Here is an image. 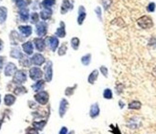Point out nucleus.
I'll return each instance as SVG.
<instances>
[{"label": "nucleus", "mask_w": 156, "mask_h": 134, "mask_svg": "<svg viewBox=\"0 0 156 134\" xmlns=\"http://www.w3.org/2000/svg\"><path fill=\"white\" fill-rule=\"evenodd\" d=\"M29 104H31L30 105V107L31 108H36V103H33V101H29V103H28Z\"/></svg>", "instance_id": "nucleus-46"}, {"label": "nucleus", "mask_w": 156, "mask_h": 134, "mask_svg": "<svg viewBox=\"0 0 156 134\" xmlns=\"http://www.w3.org/2000/svg\"><path fill=\"white\" fill-rule=\"evenodd\" d=\"M44 86H45V80H36V82L32 85V88H33V90H34L35 92L38 93L39 91H42Z\"/></svg>", "instance_id": "nucleus-20"}, {"label": "nucleus", "mask_w": 156, "mask_h": 134, "mask_svg": "<svg viewBox=\"0 0 156 134\" xmlns=\"http://www.w3.org/2000/svg\"><path fill=\"white\" fill-rule=\"evenodd\" d=\"M45 42H46V44L48 45V47L50 48L51 51L53 52H56L57 47H59V38H57V36H48V38H46V40H45Z\"/></svg>", "instance_id": "nucleus-6"}, {"label": "nucleus", "mask_w": 156, "mask_h": 134, "mask_svg": "<svg viewBox=\"0 0 156 134\" xmlns=\"http://www.w3.org/2000/svg\"><path fill=\"white\" fill-rule=\"evenodd\" d=\"M0 103H1V97H0Z\"/></svg>", "instance_id": "nucleus-52"}, {"label": "nucleus", "mask_w": 156, "mask_h": 134, "mask_svg": "<svg viewBox=\"0 0 156 134\" xmlns=\"http://www.w3.org/2000/svg\"><path fill=\"white\" fill-rule=\"evenodd\" d=\"M34 45L38 52H42L45 49L46 42H45V40L42 38H36L34 39Z\"/></svg>", "instance_id": "nucleus-14"}, {"label": "nucleus", "mask_w": 156, "mask_h": 134, "mask_svg": "<svg viewBox=\"0 0 156 134\" xmlns=\"http://www.w3.org/2000/svg\"><path fill=\"white\" fill-rule=\"evenodd\" d=\"M18 17L22 22H26L28 21L29 17H30V14H29V9L27 8H23V9H19L18 11Z\"/></svg>", "instance_id": "nucleus-19"}, {"label": "nucleus", "mask_w": 156, "mask_h": 134, "mask_svg": "<svg viewBox=\"0 0 156 134\" xmlns=\"http://www.w3.org/2000/svg\"><path fill=\"white\" fill-rule=\"evenodd\" d=\"M22 49L27 56H31L34 53V45L31 41H26L22 44Z\"/></svg>", "instance_id": "nucleus-17"}, {"label": "nucleus", "mask_w": 156, "mask_h": 134, "mask_svg": "<svg viewBox=\"0 0 156 134\" xmlns=\"http://www.w3.org/2000/svg\"><path fill=\"white\" fill-rule=\"evenodd\" d=\"M100 113H101V109L99 106V104L98 103H94L93 104H91L89 109V116L91 119H96L100 116Z\"/></svg>", "instance_id": "nucleus-10"}, {"label": "nucleus", "mask_w": 156, "mask_h": 134, "mask_svg": "<svg viewBox=\"0 0 156 134\" xmlns=\"http://www.w3.org/2000/svg\"><path fill=\"white\" fill-rule=\"evenodd\" d=\"M17 71V68H16V65L13 62H9L7 63V65L5 66V69H4V75L6 77H12L15 74V72Z\"/></svg>", "instance_id": "nucleus-11"}, {"label": "nucleus", "mask_w": 156, "mask_h": 134, "mask_svg": "<svg viewBox=\"0 0 156 134\" xmlns=\"http://www.w3.org/2000/svg\"><path fill=\"white\" fill-rule=\"evenodd\" d=\"M26 80H27V73L25 70H17L15 72V74L14 75V78H13L14 83L17 85H21Z\"/></svg>", "instance_id": "nucleus-2"}, {"label": "nucleus", "mask_w": 156, "mask_h": 134, "mask_svg": "<svg viewBox=\"0 0 156 134\" xmlns=\"http://www.w3.org/2000/svg\"><path fill=\"white\" fill-rule=\"evenodd\" d=\"M47 29L48 25L45 21H40L38 23H36V34L38 35L40 38H42L45 35L47 34Z\"/></svg>", "instance_id": "nucleus-5"}, {"label": "nucleus", "mask_w": 156, "mask_h": 134, "mask_svg": "<svg viewBox=\"0 0 156 134\" xmlns=\"http://www.w3.org/2000/svg\"><path fill=\"white\" fill-rule=\"evenodd\" d=\"M99 70H97V69H94V70L90 73V74L88 75V78H87V83L89 84H95L96 80H98V78H99Z\"/></svg>", "instance_id": "nucleus-16"}, {"label": "nucleus", "mask_w": 156, "mask_h": 134, "mask_svg": "<svg viewBox=\"0 0 156 134\" xmlns=\"http://www.w3.org/2000/svg\"><path fill=\"white\" fill-rule=\"evenodd\" d=\"M31 62H32V64H34V65L41 66L42 64L45 62V58H44V56L41 54L38 53V54L33 55L32 59H31Z\"/></svg>", "instance_id": "nucleus-13"}, {"label": "nucleus", "mask_w": 156, "mask_h": 134, "mask_svg": "<svg viewBox=\"0 0 156 134\" xmlns=\"http://www.w3.org/2000/svg\"><path fill=\"white\" fill-rule=\"evenodd\" d=\"M56 4V0H43L40 4V6L43 7V9H51Z\"/></svg>", "instance_id": "nucleus-31"}, {"label": "nucleus", "mask_w": 156, "mask_h": 134, "mask_svg": "<svg viewBox=\"0 0 156 134\" xmlns=\"http://www.w3.org/2000/svg\"><path fill=\"white\" fill-rule=\"evenodd\" d=\"M10 56H12V58H14V59H20L24 55L22 54L21 50H20L18 47H15V48H13V49L11 50V52H10Z\"/></svg>", "instance_id": "nucleus-23"}, {"label": "nucleus", "mask_w": 156, "mask_h": 134, "mask_svg": "<svg viewBox=\"0 0 156 134\" xmlns=\"http://www.w3.org/2000/svg\"><path fill=\"white\" fill-rule=\"evenodd\" d=\"M47 124V120H40V121H36V122H33V127H34L36 130H42L44 128V127Z\"/></svg>", "instance_id": "nucleus-25"}, {"label": "nucleus", "mask_w": 156, "mask_h": 134, "mask_svg": "<svg viewBox=\"0 0 156 134\" xmlns=\"http://www.w3.org/2000/svg\"><path fill=\"white\" fill-rule=\"evenodd\" d=\"M66 52H67V43L64 42L61 44V45L59 47V49H57V55L62 56L66 54Z\"/></svg>", "instance_id": "nucleus-35"}, {"label": "nucleus", "mask_w": 156, "mask_h": 134, "mask_svg": "<svg viewBox=\"0 0 156 134\" xmlns=\"http://www.w3.org/2000/svg\"><path fill=\"white\" fill-rule=\"evenodd\" d=\"M110 132H112V134H122L120 131V128H119L118 125H110Z\"/></svg>", "instance_id": "nucleus-39"}, {"label": "nucleus", "mask_w": 156, "mask_h": 134, "mask_svg": "<svg viewBox=\"0 0 156 134\" xmlns=\"http://www.w3.org/2000/svg\"><path fill=\"white\" fill-rule=\"evenodd\" d=\"M85 18H86V10H85L84 6L81 5L79 7V10H78V18H77L78 25H80V26L83 25Z\"/></svg>", "instance_id": "nucleus-9"}, {"label": "nucleus", "mask_w": 156, "mask_h": 134, "mask_svg": "<svg viewBox=\"0 0 156 134\" xmlns=\"http://www.w3.org/2000/svg\"><path fill=\"white\" fill-rule=\"evenodd\" d=\"M68 133H69V131H68L67 127H62L60 128L59 132V134H68Z\"/></svg>", "instance_id": "nucleus-44"}, {"label": "nucleus", "mask_w": 156, "mask_h": 134, "mask_svg": "<svg viewBox=\"0 0 156 134\" xmlns=\"http://www.w3.org/2000/svg\"><path fill=\"white\" fill-rule=\"evenodd\" d=\"M52 14H53V12L51 9H43V10H41V12H40L39 17L41 18L43 21H45V20H48L51 18Z\"/></svg>", "instance_id": "nucleus-22"}, {"label": "nucleus", "mask_w": 156, "mask_h": 134, "mask_svg": "<svg viewBox=\"0 0 156 134\" xmlns=\"http://www.w3.org/2000/svg\"><path fill=\"white\" fill-rule=\"evenodd\" d=\"M95 13H96V15H97L98 19H99L100 21L102 22V9H101L100 6H97L95 8Z\"/></svg>", "instance_id": "nucleus-38"}, {"label": "nucleus", "mask_w": 156, "mask_h": 134, "mask_svg": "<svg viewBox=\"0 0 156 134\" xmlns=\"http://www.w3.org/2000/svg\"><path fill=\"white\" fill-rule=\"evenodd\" d=\"M101 2H102V5L105 11L108 10L112 5V0H101Z\"/></svg>", "instance_id": "nucleus-37"}, {"label": "nucleus", "mask_w": 156, "mask_h": 134, "mask_svg": "<svg viewBox=\"0 0 156 134\" xmlns=\"http://www.w3.org/2000/svg\"><path fill=\"white\" fill-rule=\"evenodd\" d=\"M31 63H32L31 59H29L28 56H23L22 58L19 59V64L22 67H30Z\"/></svg>", "instance_id": "nucleus-30"}, {"label": "nucleus", "mask_w": 156, "mask_h": 134, "mask_svg": "<svg viewBox=\"0 0 156 134\" xmlns=\"http://www.w3.org/2000/svg\"><path fill=\"white\" fill-rule=\"evenodd\" d=\"M73 8H74V5L71 1H69V0H62L61 6H60V14H67L69 11L73 10Z\"/></svg>", "instance_id": "nucleus-12"}, {"label": "nucleus", "mask_w": 156, "mask_h": 134, "mask_svg": "<svg viewBox=\"0 0 156 134\" xmlns=\"http://www.w3.org/2000/svg\"><path fill=\"white\" fill-rule=\"evenodd\" d=\"M38 19H39V14L38 13H36V12H34L32 14H31V22L32 23H38Z\"/></svg>", "instance_id": "nucleus-40"}, {"label": "nucleus", "mask_w": 156, "mask_h": 134, "mask_svg": "<svg viewBox=\"0 0 156 134\" xmlns=\"http://www.w3.org/2000/svg\"><path fill=\"white\" fill-rule=\"evenodd\" d=\"M18 31L23 35V38H29L32 35L33 29L30 25H21L18 26Z\"/></svg>", "instance_id": "nucleus-15"}, {"label": "nucleus", "mask_w": 156, "mask_h": 134, "mask_svg": "<svg viewBox=\"0 0 156 134\" xmlns=\"http://www.w3.org/2000/svg\"><path fill=\"white\" fill-rule=\"evenodd\" d=\"M2 124H3V120L1 119V120H0V128H1V125H2Z\"/></svg>", "instance_id": "nucleus-50"}, {"label": "nucleus", "mask_w": 156, "mask_h": 134, "mask_svg": "<svg viewBox=\"0 0 156 134\" xmlns=\"http://www.w3.org/2000/svg\"><path fill=\"white\" fill-rule=\"evenodd\" d=\"M8 17V9L6 7H0V24L6 21Z\"/></svg>", "instance_id": "nucleus-27"}, {"label": "nucleus", "mask_w": 156, "mask_h": 134, "mask_svg": "<svg viewBox=\"0 0 156 134\" xmlns=\"http://www.w3.org/2000/svg\"><path fill=\"white\" fill-rule=\"evenodd\" d=\"M44 79L47 83H50L53 79V62L51 60L47 62L44 67Z\"/></svg>", "instance_id": "nucleus-4"}, {"label": "nucleus", "mask_w": 156, "mask_h": 134, "mask_svg": "<svg viewBox=\"0 0 156 134\" xmlns=\"http://www.w3.org/2000/svg\"><path fill=\"white\" fill-rule=\"evenodd\" d=\"M10 38L13 45H17V43L19 41H22V38H20V35L16 33L15 31H13L10 35Z\"/></svg>", "instance_id": "nucleus-24"}, {"label": "nucleus", "mask_w": 156, "mask_h": 134, "mask_svg": "<svg viewBox=\"0 0 156 134\" xmlns=\"http://www.w3.org/2000/svg\"><path fill=\"white\" fill-rule=\"evenodd\" d=\"M156 9V5L154 2H150L149 5L147 6V11L149 12V13H154Z\"/></svg>", "instance_id": "nucleus-41"}, {"label": "nucleus", "mask_w": 156, "mask_h": 134, "mask_svg": "<svg viewBox=\"0 0 156 134\" xmlns=\"http://www.w3.org/2000/svg\"><path fill=\"white\" fill-rule=\"evenodd\" d=\"M102 97L105 100H112L113 98V92L110 88H105L104 89V92H102Z\"/></svg>", "instance_id": "nucleus-34"}, {"label": "nucleus", "mask_w": 156, "mask_h": 134, "mask_svg": "<svg viewBox=\"0 0 156 134\" xmlns=\"http://www.w3.org/2000/svg\"><path fill=\"white\" fill-rule=\"evenodd\" d=\"M2 48H3V41H2V39H0V52H1Z\"/></svg>", "instance_id": "nucleus-48"}, {"label": "nucleus", "mask_w": 156, "mask_h": 134, "mask_svg": "<svg viewBox=\"0 0 156 134\" xmlns=\"http://www.w3.org/2000/svg\"><path fill=\"white\" fill-rule=\"evenodd\" d=\"M100 72L102 73V75L104 77V78H107L108 77V69L107 67H105L104 65H102L100 67Z\"/></svg>", "instance_id": "nucleus-42"}, {"label": "nucleus", "mask_w": 156, "mask_h": 134, "mask_svg": "<svg viewBox=\"0 0 156 134\" xmlns=\"http://www.w3.org/2000/svg\"><path fill=\"white\" fill-rule=\"evenodd\" d=\"M78 87V84L73 85V86H68L65 88V91H64V95L66 97H72L74 95V93H75L76 88Z\"/></svg>", "instance_id": "nucleus-32"}, {"label": "nucleus", "mask_w": 156, "mask_h": 134, "mask_svg": "<svg viewBox=\"0 0 156 134\" xmlns=\"http://www.w3.org/2000/svg\"><path fill=\"white\" fill-rule=\"evenodd\" d=\"M34 98L36 103L39 104L40 105H45V104H47L49 101V94L47 91L42 90V91H39L36 93L34 96Z\"/></svg>", "instance_id": "nucleus-3"}, {"label": "nucleus", "mask_w": 156, "mask_h": 134, "mask_svg": "<svg viewBox=\"0 0 156 134\" xmlns=\"http://www.w3.org/2000/svg\"><path fill=\"white\" fill-rule=\"evenodd\" d=\"M70 43H71V47L73 48L74 50H78L79 49V47H80L81 40H80L79 38H77V36H74V38H71Z\"/></svg>", "instance_id": "nucleus-33"}, {"label": "nucleus", "mask_w": 156, "mask_h": 134, "mask_svg": "<svg viewBox=\"0 0 156 134\" xmlns=\"http://www.w3.org/2000/svg\"><path fill=\"white\" fill-rule=\"evenodd\" d=\"M69 108V103L66 99H61L59 101V115L60 118H63L66 114V112Z\"/></svg>", "instance_id": "nucleus-8"}, {"label": "nucleus", "mask_w": 156, "mask_h": 134, "mask_svg": "<svg viewBox=\"0 0 156 134\" xmlns=\"http://www.w3.org/2000/svg\"><path fill=\"white\" fill-rule=\"evenodd\" d=\"M92 62V55L88 53V54H85L84 56H83L81 58V62L83 65L84 66H88L90 65V63Z\"/></svg>", "instance_id": "nucleus-26"}, {"label": "nucleus", "mask_w": 156, "mask_h": 134, "mask_svg": "<svg viewBox=\"0 0 156 134\" xmlns=\"http://www.w3.org/2000/svg\"><path fill=\"white\" fill-rule=\"evenodd\" d=\"M14 93H15V95H16V96H20V95L26 94L27 89H26V87L22 86V85H17V86L14 89Z\"/></svg>", "instance_id": "nucleus-29"}, {"label": "nucleus", "mask_w": 156, "mask_h": 134, "mask_svg": "<svg viewBox=\"0 0 156 134\" xmlns=\"http://www.w3.org/2000/svg\"><path fill=\"white\" fill-rule=\"evenodd\" d=\"M74 133H75V132H74V131L72 130V131H70V132H69L68 134H74Z\"/></svg>", "instance_id": "nucleus-51"}, {"label": "nucleus", "mask_w": 156, "mask_h": 134, "mask_svg": "<svg viewBox=\"0 0 156 134\" xmlns=\"http://www.w3.org/2000/svg\"><path fill=\"white\" fill-rule=\"evenodd\" d=\"M30 3V0H16V6H17L19 9H23V8H27V6Z\"/></svg>", "instance_id": "nucleus-36"}, {"label": "nucleus", "mask_w": 156, "mask_h": 134, "mask_svg": "<svg viewBox=\"0 0 156 134\" xmlns=\"http://www.w3.org/2000/svg\"><path fill=\"white\" fill-rule=\"evenodd\" d=\"M152 73H153V75L156 77V67H154L153 68V70H152Z\"/></svg>", "instance_id": "nucleus-49"}, {"label": "nucleus", "mask_w": 156, "mask_h": 134, "mask_svg": "<svg viewBox=\"0 0 156 134\" xmlns=\"http://www.w3.org/2000/svg\"><path fill=\"white\" fill-rule=\"evenodd\" d=\"M5 59H6L5 56H0V69L3 68L4 62H5Z\"/></svg>", "instance_id": "nucleus-45"}, {"label": "nucleus", "mask_w": 156, "mask_h": 134, "mask_svg": "<svg viewBox=\"0 0 156 134\" xmlns=\"http://www.w3.org/2000/svg\"><path fill=\"white\" fill-rule=\"evenodd\" d=\"M29 76H30V78L33 80H41L43 76V72L38 67H32L29 70Z\"/></svg>", "instance_id": "nucleus-7"}, {"label": "nucleus", "mask_w": 156, "mask_h": 134, "mask_svg": "<svg viewBox=\"0 0 156 134\" xmlns=\"http://www.w3.org/2000/svg\"><path fill=\"white\" fill-rule=\"evenodd\" d=\"M25 134H38V130H36L34 127H27Z\"/></svg>", "instance_id": "nucleus-43"}, {"label": "nucleus", "mask_w": 156, "mask_h": 134, "mask_svg": "<svg viewBox=\"0 0 156 134\" xmlns=\"http://www.w3.org/2000/svg\"><path fill=\"white\" fill-rule=\"evenodd\" d=\"M119 106H120V108H124V106H125V104H124V101H119Z\"/></svg>", "instance_id": "nucleus-47"}, {"label": "nucleus", "mask_w": 156, "mask_h": 134, "mask_svg": "<svg viewBox=\"0 0 156 134\" xmlns=\"http://www.w3.org/2000/svg\"><path fill=\"white\" fill-rule=\"evenodd\" d=\"M137 24L139 27L142 28V29L147 30L153 26V21L149 15H143V17L137 19Z\"/></svg>", "instance_id": "nucleus-1"}, {"label": "nucleus", "mask_w": 156, "mask_h": 134, "mask_svg": "<svg viewBox=\"0 0 156 134\" xmlns=\"http://www.w3.org/2000/svg\"><path fill=\"white\" fill-rule=\"evenodd\" d=\"M128 109H131V110H139L142 107V104L139 101H132L128 104Z\"/></svg>", "instance_id": "nucleus-28"}, {"label": "nucleus", "mask_w": 156, "mask_h": 134, "mask_svg": "<svg viewBox=\"0 0 156 134\" xmlns=\"http://www.w3.org/2000/svg\"><path fill=\"white\" fill-rule=\"evenodd\" d=\"M16 101L15 96L13 94H6L5 97H4V104L7 106H12Z\"/></svg>", "instance_id": "nucleus-21"}, {"label": "nucleus", "mask_w": 156, "mask_h": 134, "mask_svg": "<svg viewBox=\"0 0 156 134\" xmlns=\"http://www.w3.org/2000/svg\"><path fill=\"white\" fill-rule=\"evenodd\" d=\"M55 35H56V36H57V38H65V35H66V30H65V24H64L63 21H60L59 27L57 29Z\"/></svg>", "instance_id": "nucleus-18"}]
</instances>
